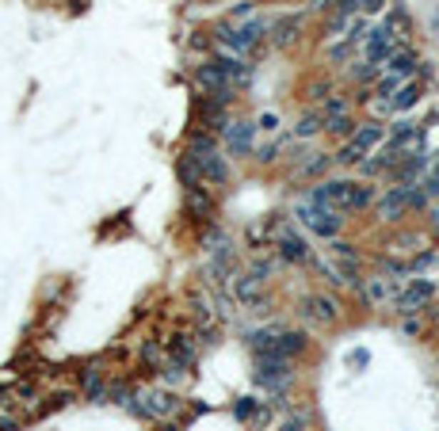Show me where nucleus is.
Instances as JSON below:
<instances>
[{
	"mask_svg": "<svg viewBox=\"0 0 439 431\" xmlns=\"http://www.w3.org/2000/svg\"><path fill=\"white\" fill-rule=\"evenodd\" d=\"M370 198H375L370 187L348 180H325L313 187V206H328V210H363Z\"/></svg>",
	"mask_w": 439,
	"mask_h": 431,
	"instance_id": "1",
	"label": "nucleus"
},
{
	"mask_svg": "<svg viewBox=\"0 0 439 431\" xmlns=\"http://www.w3.org/2000/svg\"><path fill=\"white\" fill-rule=\"evenodd\" d=\"M424 203H428V191H420V187H413V183L390 187L378 198V218L382 222H398V218H405V210H420Z\"/></svg>",
	"mask_w": 439,
	"mask_h": 431,
	"instance_id": "2",
	"label": "nucleus"
},
{
	"mask_svg": "<svg viewBox=\"0 0 439 431\" xmlns=\"http://www.w3.org/2000/svg\"><path fill=\"white\" fill-rule=\"evenodd\" d=\"M138 416H176L180 412V397L168 393V390H149L141 397H130L126 401Z\"/></svg>",
	"mask_w": 439,
	"mask_h": 431,
	"instance_id": "3",
	"label": "nucleus"
},
{
	"mask_svg": "<svg viewBox=\"0 0 439 431\" xmlns=\"http://www.w3.org/2000/svg\"><path fill=\"white\" fill-rule=\"evenodd\" d=\"M263 31H268V19L256 16V19H252V24H245V27H222V31H218V39H222L226 46L233 50V58H241V54H248L252 46H256Z\"/></svg>",
	"mask_w": 439,
	"mask_h": 431,
	"instance_id": "4",
	"label": "nucleus"
},
{
	"mask_svg": "<svg viewBox=\"0 0 439 431\" xmlns=\"http://www.w3.org/2000/svg\"><path fill=\"white\" fill-rule=\"evenodd\" d=\"M398 31H393V24H382V27H375V31H370V35H363V42H367V61L370 65H382V61H390V54L393 50H401L398 46Z\"/></svg>",
	"mask_w": 439,
	"mask_h": 431,
	"instance_id": "5",
	"label": "nucleus"
},
{
	"mask_svg": "<svg viewBox=\"0 0 439 431\" xmlns=\"http://www.w3.org/2000/svg\"><path fill=\"white\" fill-rule=\"evenodd\" d=\"M294 378V367L291 359H279V355H260L256 362V382L263 385V390H283Z\"/></svg>",
	"mask_w": 439,
	"mask_h": 431,
	"instance_id": "6",
	"label": "nucleus"
},
{
	"mask_svg": "<svg viewBox=\"0 0 439 431\" xmlns=\"http://www.w3.org/2000/svg\"><path fill=\"white\" fill-rule=\"evenodd\" d=\"M378 141H382V126H375V123H370V126H359L355 138L344 146V153H340V161H344V164H359L370 149L378 146Z\"/></svg>",
	"mask_w": 439,
	"mask_h": 431,
	"instance_id": "7",
	"label": "nucleus"
},
{
	"mask_svg": "<svg viewBox=\"0 0 439 431\" xmlns=\"http://www.w3.org/2000/svg\"><path fill=\"white\" fill-rule=\"evenodd\" d=\"M188 161H191L195 176L206 180V183H226L229 180V164H226V157H218L214 149L211 153H188Z\"/></svg>",
	"mask_w": 439,
	"mask_h": 431,
	"instance_id": "8",
	"label": "nucleus"
},
{
	"mask_svg": "<svg viewBox=\"0 0 439 431\" xmlns=\"http://www.w3.org/2000/svg\"><path fill=\"white\" fill-rule=\"evenodd\" d=\"M298 218L313 229V233H321L328 240L340 233V218H336V210H328V206H313V203L310 206H298Z\"/></svg>",
	"mask_w": 439,
	"mask_h": 431,
	"instance_id": "9",
	"label": "nucleus"
},
{
	"mask_svg": "<svg viewBox=\"0 0 439 431\" xmlns=\"http://www.w3.org/2000/svg\"><path fill=\"white\" fill-rule=\"evenodd\" d=\"M435 298V283H428V279H416L409 290H405L398 298V313L405 317H413V313H420V309H428V302Z\"/></svg>",
	"mask_w": 439,
	"mask_h": 431,
	"instance_id": "10",
	"label": "nucleus"
},
{
	"mask_svg": "<svg viewBox=\"0 0 439 431\" xmlns=\"http://www.w3.org/2000/svg\"><path fill=\"white\" fill-rule=\"evenodd\" d=\"M302 313L310 320H317V325H333V320L340 317V302H336V298H328V294H310L302 302Z\"/></svg>",
	"mask_w": 439,
	"mask_h": 431,
	"instance_id": "11",
	"label": "nucleus"
},
{
	"mask_svg": "<svg viewBox=\"0 0 439 431\" xmlns=\"http://www.w3.org/2000/svg\"><path fill=\"white\" fill-rule=\"evenodd\" d=\"M195 81H199V88H203V92H211V96H218V99H229V88H233V84L226 81V73L218 69L214 61H211V65H203Z\"/></svg>",
	"mask_w": 439,
	"mask_h": 431,
	"instance_id": "12",
	"label": "nucleus"
},
{
	"mask_svg": "<svg viewBox=\"0 0 439 431\" xmlns=\"http://www.w3.org/2000/svg\"><path fill=\"white\" fill-rule=\"evenodd\" d=\"M252 134H256V126L252 123H229L226 126V146L233 157H245V153L252 149Z\"/></svg>",
	"mask_w": 439,
	"mask_h": 431,
	"instance_id": "13",
	"label": "nucleus"
},
{
	"mask_svg": "<svg viewBox=\"0 0 439 431\" xmlns=\"http://www.w3.org/2000/svg\"><path fill=\"white\" fill-rule=\"evenodd\" d=\"M416 65H420V61H416L413 50H393L390 61L382 65V69H386V76H393V81H405L409 73H416Z\"/></svg>",
	"mask_w": 439,
	"mask_h": 431,
	"instance_id": "14",
	"label": "nucleus"
},
{
	"mask_svg": "<svg viewBox=\"0 0 439 431\" xmlns=\"http://www.w3.org/2000/svg\"><path fill=\"white\" fill-rule=\"evenodd\" d=\"M279 256L283 260H291V263H306L310 260V248H306V240L298 237V233H279Z\"/></svg>",
	"mask_w": 439,
	"mask_h": 431,
	"instance_id": "15",
	"label": "nucleus"
},
{
	"mask_svg": "<svg viewBox=\"0 0 439 431\" xmlns=\"http://www.w3.org/2000/svg\"><path fill=\"white\" fill-rule=\"evenodd\" d=\"M191 359H195L191 340H188V336H176L172 344H168V370H183V367H191Z\"/></svg>",
	"mask_w": 439,
	"mask_h": 431,
	"instance_id": "16",
	"label": "nucleus"
},
{
	"mask_svg": "<svg viewBox=\"0 0 439 431\" xmlns=\"http://www.w3.org/2000/svg\"><path fill=\"white\" fill-rule=\"evenodd\" d=\"M363 294H367L370 305H386L390 298H393V279H367L363 283Z\"/></svg>",
	"mask_w": 439,
	"mask_h": 431,
	"instance_id": "17",
	"label": "nucleus"
},
{
	"mask_svg": "<svg viewBox=\"0 0 439 431\" xmlns=\"http://www.w3.org/2000/svg\"><path fill=\"white\" fill-rule=\"evenodd\" d=\"M298 31H302V19L298 16H283L279 24H276V46H291V42L298 39Z\"/></svg>",
	"mask_w": 439,
	"mask_h": 431,
	"instance_id": "18",
	"label": "nucleus"
},
{
	"mask_svg": "<svg viewBox=\"0 0 439 431\" xmlns=\"http://www.w3.org/2000/svg\"><path fill=\"white\" fill-rule=\"evenodd\" d=\"M321 126H325V115L321 111H310V115H302L298 126H294V138H313Z\"/></svg>",
	"mask_w": 439,
	"mask_h": 431,
	"instance_id": "19",
	"label": "nucleus"
},
{
	"mask_svg": "<svg viewBox=\"0 0 439 431\" xmlns=\"http://www.w3.org/2000/svg\"><path fill=\"white\" fill-rule=\"evenodd\" d=\"M416 99H420V88H416V84H401L398 99H390V111H409Z\"/></svg>",
	"mask_w": 439,
	"mask_h": 431,
	"instance_id": "20",
	"label": "nucleus"
},
{
	"mask_svg": "<svg viewBox=\"0 0 439 431\" xmlns=\"http://www.w3.org/2000/svg\"><path fill=\"white\" fill-rule=\"evenodd\" d=\"M325 126L333 130V134H348V130H351V118H348V111H340V115H328Z\"/></svg>",
	"mask_w": 439,
	"mask_h": 431,
	"instance_id": "21",
	"label": "nucleus"
},
{
	"mask_svg": "<svg viewBox=\"0 0 439 431\" xmlns=\"http://www.w3.org/2000/svg\"><path fill=\"white\" fill-rule=\"evenodd\" d=\"M211 149H214V138H206V134L191 138V153H211Z\"/></svg>",
	"mask_w": 439,
	"mask_h": 431,
	"instance_id": "22",
	"label": "nucleus"
},
{
	"mask_svg": "<svg viewBox=\"0 0 439 431\" xmlns=\"http://www.w3.org/2000/svg\"><path fill=\"white\" fill-rule=\"evenodd\" d=\"M325 168H328V157H317L313 164H306L302 172H306V176H317V172H325Z\"/></svg>",
	"mask_w": 439,
	"mask_h": 431,
	"instance_id": "23",
	"label": "nucleus"
},
{
	"mask_svg": "<svg viewBox=\"0 0 439 431\" xmlns=\"http://www.w3.org/2000/svg\"><path fill=\"white\" fill-rule=\"evenodd\" d=\"M237 416H241V420H248V416H252V401H248V397L237 405Z\"/></svg>",
	"mask_w": 439,
	"mask_h": 431,
	"instance_id": "24",
	"label": "nucleus"
},
{
	"mask_svg": "<svg viewBox=\"0 0 439 431\" xmlns=\"http://www.w3.org/2000/svg\"><path fill=\"white\" fill-rule=\"evenodd\" d=\"M279 431H306V424H302V420H287V424H283Z\"/></svg>",
	"mask_w": 439,
	"mask_h": 431,
	"instance_id": "25",
	"label": "nucleus"
},
{
	"mask_svg": "<svg viewBox=\"0 0 439 431\" xmlns=\"http://www.w3.org/2000/svg\"><path fill=\"white\" fill-rule=\"evenodd\" d=\"M428 191L439 195V164H435V172H432V180H428Z\"/></svg>",
	"mask_w": 439,
	"mask_h": 431,
	"instance_id": "26",
	"label": "nucleus"
},
{
	"mask_svg": "<svg viewBox=\"0 0 439 431\" xmlns=\"http://www.w3.org/2000/svg\"><path fill=\"white\" fill-rule=\"evenodd\" d=\"M367 359H370L367 351H359V355H351V367H367Z\"/></svg>",
	"mask_w": 439,
	"mask_h": 431,
	"instance_id": "27",
	"label": "nucleus"
},
{
	"mask_svg": "<svg viewBox=\"0 0 439 431\" xmlns=\"http://www.w3.org/2000/svg\"><path fill=\"white\" fill-rule=\"evenodd\" d=\"M276 123H279L276 115H263V118H260V126H263V130H276Z\"/></svg>",
	"mask_w": 439,
	"mask_h": 431,
	"instance_id": "28",
	"label": "nucleus"
},
{
	"mask_svg": "<svg viewBox=\"0 0 439 431\" xmlns=\"http://www.w3.org/2000/svg\"><path fill=\"white\" fill-rule=\"evenodd\" d=\"M363 8H367V12H378V8H382V0H363Z\"/></svg>",
	"mask_w": 439,
	"mask_h": 431,
	"instance_id": "29",
	"label": "nucleus"
},
{
	"mask_svg": "<svg viewBox=\"0 0 439 431\" xmlns=\"http://www.w3.org/2000/svg\"><path fill=\"white\" fill-rule=\"evenodd\" d=\"M340 8H344V12H351V8H355V0H340Z\"/></svg>",
	"mask_w": 439,
	"mask_h": 431,
	"instance_id": "30",
	"label": "nucleus"
}]
</instances>
